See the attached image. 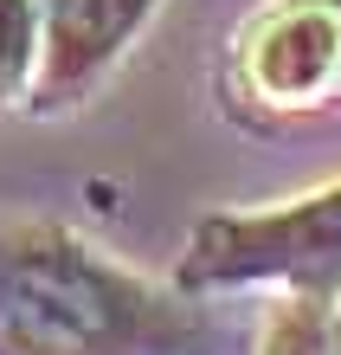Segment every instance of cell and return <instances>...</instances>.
<instances>
[{"mask_svg":"<svg viewBox=\"0 0 341 355\" xmlns=\"http://www.w3.org/2000/svg\"><path fill=\"white\" fill-rule=\"evenodd\" d=\"M194 310L58 226L0 233V355H181Z\"/></svg>","mask_w":341,"mask_h":355,"instance_id":"1","label":"cell"},{"mask_svg":"<svg viewBox=\"0 0 341 355\" xmlns=\"http://www.w3.org/2000/svg\"><path fill=\"white\" fill-rule=\"evenodd\" d=\"M187 278H290L296 297L341 291V187L303 194L270 214L206 220Z\"/></svg>","mask_w":341,"mask_h":355,"instance_id":"2","label":"cell"},{"mask_svg":"<svg viewBox=\"0 0 341 355\" xmlns=\"http://www.w3.org/2000/svg\"><path fill=\"white\" fill-rule=\"evenodd\" d=\"M161 0H39L46 19V65H39V91L71 97L110 65V58L142 33V19Z\"/></svg>","mask_w":341,"mask_h":355,"instance_id":"3","label":"cell"},{"mask_svg":"<svg viewBox=\"0 0 341 355\" xmlns=\"http://www.w3.org/2000/svg\"><path fill=\"white\" fill-rule=\"evenodd\" d=\"M335 71H341V13H329V7L277 13L258 33V46H251V78H258V91L284 97V103L315 97Z\"/></svg>","mask_w":341,"mask_h":355,"instance_id":"4","label":"cell"},{"mask_svg":"<svg viewBox=\"0 0 341 355\" xmlns=\"http://www.w3.org/2000/svg\"><path fill=\"white\" fill-rule=\"evenodd\" d=\"M33 46H46L39 0H0V110L33 85Z\"/></svg>","mask_w":341,"mask_h":355,"instance_id":"5","label":"cell"},{"mask_svg":"<svg viewBox=\"0 0 341 355\" xmlns=\"http://www.w3.org/2000/svg\"><path fill=\"white\" fill-rule=\"evenodd\" d=\"M264 355H341L335 343V317L322 310V297H296L270 317V336Z\"/></svg>","mask_w":341,"mask_h":355,"instance_id":"6","label":"cell"},{"mask_svg":"<svg viewBox=\"0 0 341 355\" xmlns=\"http://www.w3.org/2000/svg\"><path fill=\"white\" fill-rule=\"evenodd\" d=\"M335 343H341V310H335Z\"/></svg>","mask_w":341,"mask_h":355,"instance_id":"7","label":"cell"}]
</instances>
